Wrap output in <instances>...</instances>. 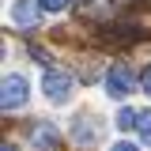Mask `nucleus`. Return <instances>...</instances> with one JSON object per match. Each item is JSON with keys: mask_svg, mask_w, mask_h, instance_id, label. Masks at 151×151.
Returning a JSON list of instances; mask_svg holds the SVG:
<instances>
[{"mask_svg": "<svg viewBox=\"0 0 151 151\" xmlns=\"http://www.w3.org/2000/svg\"><path fill=\"white\" fill-rule=\"evenodd\" d=\"M136 83H140V79H136V72H132L129 64H113L110 76H106V91H110V98H129Z\"/></svg>", "mask_w": 151, "mask_h": 151, "instance_id": "1", "label": "nucleus"}, {"mask_svg": "<svg viewBox=\"0 0 151 151\" xmlns=\"http://www.w3.org/2000/svg\"><path fill=\"white\" fill-rule=\"evenodd\" d=\"M72 91V72H64V68H49L45 79H42V94L49 98V102H64Z\"/></svg>", "mask_w": 151, "mask_h": 151, "instance_id": "2", "label": "nucleus"}, {"mask_svg": "<svg viewBox=\"0 0 151 151\" xmlns=\"http://www.w3.org/2000/svg\"><path fill=\"white\" fill-rule=\"evenodd\" d=\"M27 94H30V83L12 72L4 79V87H0V106H4V110H19V106L27 102Z\"/></svg>", "mask_w": 151, "mask_h": 151, "instance_id": "3", "label": "nucleus"}, {"mask_svg": "<svg viewBox=\"0 0 151 151\" xmlns=\"http://www.w3.org/2000/svg\"><path fill=\"white\" fill-rule=\"evenodd\" d=\"M30 147L53 151V147H57V129H53V125H38V129L30 132Z\"/></svg>", "mask_w": 151, "mask_h": 151, "instance_id": "4", "label": "nucleus"}, {"mask_svg": "<svg viewBox=\"0 0 151 151\" xmlns=\"http://www.w3.org/2000/svg\"><path fill=\"white\" fill-rule=\"evenodd\" d=\"M79 144H91L94 136H98V121L94 117H76V132H72Z\"/></svg>", "mask_w": 151, "mask_h": 151, "instance_id": "5", "label": "nucleus"}, {"mask_svg": "<svg viewBox=\"0 0 151 151\" xmlns=\"http://www.w3.org/2000/svg\"><path fill=\"white\" fill-rule=\"evenodd\" d=\"M12 19H15L19 27H30L38 19V12H34V4L30 0H15V8H12Z\"/></svg>", "mask_w": 151, "mask_h": 151, "instance_id": "6", "label": "nucleus"}, {"mask_svg": "<svg viewBox=\"0 0 151 151\" xmlns=\"http://www.w3.org/2000/svg\"><path fill=\"white\" fill-rule=\"evenodd\" d=\"M136 129H140V140H144V144H151V110H144V113H140Z\"/></svg>", "mask_w": 151, "mask_h": 151, "instance_id": "7", "label": "nucleus"}, {"mask_svg": "<svg viewBox=\"0 0 151 151\" xmlns=\"http://www.w3.org/2000/svg\"><path fill=\"white\" fill-rule=\"evenodd\" d=\"M136 121H140V113H136V110H129V106H125V110L117 113V125H121V129H132Z\"/></svg>", "mask_w": 151, "mask_h": 151, "instance_id": "8", "label": "nucleus"}, {"mask_svg": "<svg viewBox=\"0 0 151 151\" xmlns=\"http://www.w3.org/2000/svg\"><path fill=\"white\" fill-rule=\"evenodd\" d=\"M72 0H38V8H45V12H64Z\"/></svg>", "mask_w": 151, "mask_h": 151, "instance_id": "9", "label": "nucleus"}, {"mask_svg": "<svg viewBox=\"0 0 151 151\" xmlns=\"http://www.w3.org/2000/svg\"><path fill=\"white\" fill-rule=\"evenodd\" d=\"M140 87H144V91L151 94V68H147V72H144V76H140Z\"/></svg>", "mask_w": 151, "mask_h": 151, "instance_id": "10", "label": "nucleus"}, {"mask_svg": "<svg viewBox=\"0 0 151 151\" xmlns=\"http://www.w3.org/2000/svg\"><path fill=\"white\" fill-rule=\"evenodd\" d=\"M110 151H140V147H136V144H113Z\"/></svg>", "mask_w": 151, "mask_h": 151, "instance_id": "11", "label": "nucleus"}]
</instances>
